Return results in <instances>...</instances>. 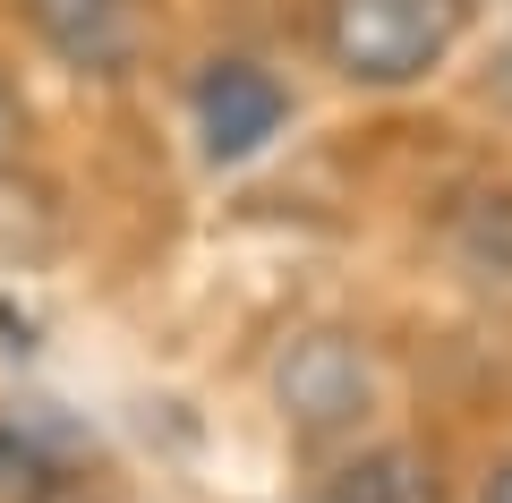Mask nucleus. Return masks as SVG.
<instances>
[{
  "mask_svg": "<svg viewBox=\"0 0 512 503\" xmlns=\"http://www.w3.org/2000/svg\"><path fill=\"white\" fill-rule=\"evenodd\" d=\"M470 35V0H316V52L342 86L402 94Z\"/></svg>",
  "mask_w": 512,
  "mask_h": 503,
  "instance_id": "obj_1",
  "label": "nucleus"
},
{
  "mask_svg": "<svg viewBox=\"0 0 512 503\" xmlns=\"http://www.w3.org/2000/svg\"><path fill=\"white\" fill-rule=\"evenodd\" d=\"M274 410L299 444H350L376 410V359L342 324H308L274 350Z\"/></svg>",
  "mask_w": 512,
  "mask_h": 503,
  "instance_id": "obj_2",
  "label": "nucleus"
},
{
  "mask_svg": "<svg viewBox=\"0 0 512 503\" xmlns=\"http://www.w3.org/2000/svg\"><path fill=\"white\" fill-rule=\"evenodd\" d=\"M188 111H197V145L205 162H248L265 154V145L282 137V120H291V94H282L274 69H256V60H205L197 69V94H188Z\"/></svg>",
  "mask_w": 512,
  "mask_h": 503,
  "instance_id": "obj_3",
  "label": "nucleus"
},
{
  "mask_svg": "<svg viewBox=\"0 0 512 503\" xmlns=\"http://www.w3.org/2000/svg\"><path fill=\"white\" fill-rule=\"evenodd\" d=\"M35 43L77 77H128L146 52V18L137 0H26Z\"/></svg>",
  "mask_w": 512,
  "mask_h": 503,
  "instance_id": "obj_4",
  "label": "nucleus"
},
{
  "mask_svg": "<svg viewBox=\"0 0 512 503\" xmlns=\"http://www.w3.org/2000/svg\"><path fill=\"white\" fill-rule=\"evenodd\" d=\"M325 503H444V478L419 444H367L333 469Z\"/></svg>",
  "mask_w": 512,
  "mask_h": 503,
  "instance_id": "obj_5",
  "label": "nucleus"
},
{
  "mask_svg": "<svg viewBox=\"0 0 512 503\" xmlns=\"http://www.w3.org/2000/svg\"><path fill=\"white\" fill-rule=\"evenodd\" d=\"M444 248L470 282L512 290V188H470V197L444 214Z\"/></svg>",
  "mask_w": 512,
  "mask_h": 503,
  "instance_id": "obj_6",
  "label": "nucleus"
},
{
  "mask_svg": "<svg viewBox=\"0 0 512 503\" xmlns=\"http://www.w3.org/2000/svg\"><path fill=\"white\" fill-rule=\"evenodd\" d=\"M18 162H26V103H18V86L0 77V180H9Z\"/></svg>",
  "mask_w": 512,
  "mask_h": 503,
  "instance_id": "obj_7",
  "label": "nucleus"
},
{
  "mask_svg": "<svg viewBox=\"0 0 512 503\" xmlns=\"http://www.w3.org/2000/svg\"><path fill=\"white\" fill-rule=\"evenodd\" d=\"M478 503H512V461L487 469V486H478Z\"/></svg>",
  "mask_w": 512,
  "mask_h": 503,
  "instance_id": "obj_8",
  "label": "nucleus"
}]
</instances>
